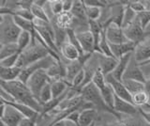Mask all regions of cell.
I'll list each match as a JSON object with an SVG mask.
<instances>
[{"instance_id":"obj_1","label":"cell","mask_w":150,"mask_h":126,"mask_svg":"<svg viewBox=\"0 0 150 126\" xmlns=\"http://www.w3.org/2000/svg\"><path fill=\"white\" fill-rule=\"evenodd\" d=\"M0 84H1V88L8 91L14 98L15 102L26 105L34 110H36L37 112H39V113H42V109H43L42 105L32 94V92L28 88L27 85L21 82L19 79L12 82L1 81Z\"/></svg>"},{"instance_id":"obj_2","label":"cell","mask_w":150,"mask_h":126,"mask_svg":"<svg viewBox=\"0 0 150 126\" xmlns=\"http://www.w3.org/2000/svg\"><path fill=\"white\" fill-rule=\"evenodd\" d=\"M50 55L54 57L57 60H61L57 54L53 53L49 48H47L45 45H43L41 43H40V41H37L36 43L31 44L27 49L23 51L20 54V58L18 59L16 66L21 69H23L33 63L39 61V60L42 58H45L46 57H48Z\"/></svg>"},{"instance_id":"obj_3","label":"cell","mask_w":150,"mask_h":126,"mask_svg":"<svg viewBox=\"0 0 150 126\" xmlns=\"http://www.w3.org/2000/svg\"><path fill=\"white\" fill-rule=\"evenodd\" d=\"M81 95L86 102L90 103L96 110L98 109V110H102L104 112H108V113L115 115L118 120H121V115L116 113L114 109H112L111 107H109L106 105V103L104 102V100H103L100 90H98V88L94 85L92 82L87 84V85H86L82 88Z\"/></svg>"},{"instance_id":"obj_4","label":"cell","mask_w":150,"mask_h":126,"mask_svg":"<svg viewBox=\"0 0 150 126\" xmlns=\"http://www.w3.org/2000/svg\"><path fill=\"white\" fill-rule=\"evenodd\" d=\"M21 33L22 30L15 24L12 15H1V20H0L1 44L16 43Z\"/></svg>"},{"instance_id":"obj_5","label":"cell","mask_w":150,"mask_h":126,"mask_svg":"<svg viewBox=\"0 0 150 126\" xmlns=\"http://www.w3.org/2000/svg\"><path fill=\"white\" fill-rule=\"evenodd\" d=\"M56 61H59V60H57L54 57L50 55L48 57H46L45 58H42L39 60V61H37L35 63L29 65V66L22 69V73L20 74V77H19V80L26 85L27 81L29 80L30 76L33 73H36L37 71H39V70H48L51 66H53Z\"/></svg>"},{"instance_id":"obj_6","label":"cell","mask_w":150,"mask_h":126,"mask_svg":"<svg viewBox=\"0 0 150 126\" xmlns=\"http://www.w3.org/2000/svg\"><path fill=\"white\" fill-rule=\"evenodd\" d=\"M49 83H52V79L48 75L46 70H39V71H37L30 76L26 85L32 92V94L39 100L42 88L46 85H48Z\"/></svg>"},{"instance_id":"obj_7","label":"cell","mask_w":150,"mask_h":126,"mask_svg":"<svg viewBox=\"0 0 150 126\" xmlns=\"http://www.w3.org/2000/svg\"><path fill=\"white\" fill-rule=\"evenodd\" d=\"M0 120L7 126H19L22 121L25 120V116L21 114L13 106L5 104L1 101V107H0Z\"/></svg>"},{"instance_id":"obj_8","label":"cell","mask_w":150,"mask_h":126,"mask_svg":"<svg viewBox=\"0 0 150 126\" xmlns=\"http://www.w3.org/2000/svg\"><path fill=\"white\" fill-rule=\"evenodd\" d=\"M123 29H124L125 36H126V38L128 39V41H131V43H134L135 44H138L140 41H142L145 39L144 29L140 24L138 16L132 24Z\"/></svg>"},{"instance_id":"obj_9","label":"cell","mask_w":150,"mask_h":126,"mask_svg":"<svg viewBox=\"0 0 150 126\" xmlns=\"http://www.w3.org/2000/svg\"><path fill=\"white\" fill-rule=\"evenodd\" d=\"M105 77H106L107 83L112 87V90H114L115 95L132 104V95H131L130 92L127 90V88L125 87L123 82L116 80L112 74H108V75H106Z\"/></svg>"},{"instance_id":"obj_10","label":"cell","mask_w":150,"mask_h":126,"mask_svg":"<svg viewBox=\"0 0 150 126\" xmlns=\"http://www.w3.org/2000/svg\"><path fill=\"white\" fill-rule=\"evenodd\" d=\"M114 110L118 114L128 115L129 117H133L139 113V108L135 106L133 104L129 102H127L121 98L115 95V102H114Z\"/></svg>"},{"instance_id":"obj_11","label":"cell","mask_w":150,"mask_h":126,"mask_svg":"<svg viewBox=\"0 0 150 126\" xmlns=\"http://www.w3.org/2000/svg\"><path fill=\"white\" fill-rule=\"evenodd\" d=\"M124 79L138 81V82L144 83V84H145V82H146V78H145L144 73L142 72L140 64L136 61L133 57L131 58V61H130L129 67L127 69V71L123 76V80Z\"/></svg>"},{"instance_id":"obj_12","label":"cell","mask_w":150,"mask_h":126,"mask_svg":"<svg viewBox=\"0 0 150 126\" xmlns=\"http://www.w3.org/2000/svg\"><path fill=\"white\" fill-rule=\"evenodd\" d=\"M133 58L138 63L146 62L150 60V37L136 44L133 52Z\"/></svg>"},{"instance_id":"obj_13","label":"cell","mask_w":150,"mask_h":126,"mask_svg":"<svg viewBox=\"0 0 150 126\" xmlns=\"http://www.w3.org/2000/svg\"><path fill=\"white\" fill-rule=\"evenodd\" d=\"M76 37L84 54L95 53V41L92 33L89 30L78 32Z\"/></svg>"},{"instance_id":"obj_14","label":"cell","mask_w":150,"mask_h":126,"mask_svg":"<svg viewBox=\"0 0 150 126\" xmlns=\"http://www.w3.org/2000/svg\"><path fill=\"white\" fill-rule=\"evenodd\" d=\"M98 66L100 69V71L106 76L108 74L112 73L116 68L118 64V60L115 57H107V56L98 54Z\"/></svg>"},{"instance_id":"obj_15","label":"cell","mask_w":150,"mask_h":126,"mask_svg":"<svg viewBox=\"0 0 150 126\" xmlns=\"http://www.w3.org/2000/svg\"><path fill=\"white\" fill-rule=\"evenodd\" d=\"M132 57H133V53L127 54L126 56H124V57H122L118 60V64H117V66L115 69V71L110 74H112L116 80H119V81L123 80V76H124V74L127 71V69H128V67H129Z\"/></svg>"},{"instance_id":"obj_16","label":"cell","mask_w":150,"mask_h":126,"mask_svg":"<svg viewBox=\"0 0 150 126\" xmlns=\"http://www.w3.org/2000/svg\"><path fill=\"white\" fill-rule=\"evenodd\" d=\"M111 50L112 56L117 58L120 59L122 57H124L127 54L129 53H133L136 44L134 43H131V41H127L125 43H121V44H111Z\"/></svg>"},{"instance_id":"obj_17","label":"cell","mask_w":150,"mask_h":126,"mask_svg":"<svg viewBox=\"0 0 150 126\" xmlns=\"http://www.w3.org/2000/svg\"><path fill=\"white\" fill-rule=\"evenodd\" d=\"M60 53L62 55V57H64L66 59L69 60V62L77 60L81 57V54H80L78 49L75 47L74 45L70 43L68 41V39H67V41H65V43L60 46Z\"/></svg>"},{"instance_id":"obj_18","label":"cell","mask_w":150,"mask_h":126,"mask_svg":"<svg viewBox=\"0 0 150 126\" xmlns=\"http://www.w3.org/2000/svg\"><path fill=\"white\" fill-rule=\"evenodd\" d=\"M54 24L59 27L60 29L67 31L72 28V25L75 21L74 17L70 12H63L61 14L54 16Z\"/></svg>"},{"instance_id":"obj_19","label":"cell","mask_w":150,"mask_h":126,"mask_svg":"<svg viewBox=\"0 0 150 126\" xmlns=\"http://www.w3.org/2000/svg\"><path fill=\"white\" fill-rule=\"evenodd\" d=\"M22 73V69L17 66L5 68L0 67V79L2 82H12L18 80Z\"/></svg>"},{"instance_id":"obj_20","label":"cell","mask_w":150,"mask_h":126,"mask_svg":"<svg viewBox=\"0 0 150 126\" xmlns=\"http://www.w3.org/2000/svg\"><path fill=\"white\" fill-rule=\"evenodd\" d=\"M52 92H53V98L62 97L69 91V90L71 88V85L67 80H55L51 83Z\"/></svg>"},{"instance_id":"obj_21","label":"cell","mask_w":150,"mask_h":126,"mask_svg":"<svg viewBox=\"0 0 150 126\" xmlns=\"http://www.w3.org/2000/svg\"><path fill=\"white\" fill-rule=\"evenodd\" d=\"M98 112L95 108L83 109L80 112L79 125L80 126H93L95 124Z\"/></svg>"},{"instance_id":"obj_22","label":"cell","mask_w":150,"mask_h":126,"mask_svg":"<svg viewBox=\"0 0 150 126\" xmlns=\"http://www.w3.org/2000/svg\"><path fill=\"white\" fill-rule=\"evenodd\" d=\"M75 20L78 21H86L88 20L86 13V5L83 1H74L72 10L70 11Z\"/></svg>"},{"instance_id":"obj_23","label":"cell","mask_w":150,"mask_h":126,"mask_svg":"<svg viewBox=\"0 0 150 126\" xmlns=\"http://www.w3.org/2000/svg\"><path fill=\"white\" fill-rule=\"evenodd\" d=\"M21 53L17 43H8V44H1L0 47V60L6 58L11 57L15 54Z\"/></svg>"},{"instance_id":"obj_24","label":"cell","mask_w":150,"mask_h":126,"mask_svg":"<svg viewBox=\"0 0 150 126\" xmlns=\"http://www.w3.org/2000/svg\"><path fill=\"white\" fill-rule=\"evenodd\" d=\"M138 14L135 13L128 6V4L125 6L123 11V16H122V28H126L136 20Z\"/></svg>"},{"instance_id":"obj_25","label":"cell","mask_w":150,"mask_h":126,"mask_svg":"<svg viewBox=\"0 0 150 126\" xmlns=\"http://www.w3.org/2000/svg\"><path fill=\"white\" fill-rule=\"evenodd\" d=\"M149 99H150L149 93L146 90L139 91L137 93H135V94H132V104L135 106H137L138 108L147 105Z\"/></svg>"},{"instance_id":"obj_26","label":"cell","mask_w":150,"mask_h":126,"mask_svg":"<svg viewBox=\"0 0 150 126\" xmlns=\"http://www.w3.org/2000/svg\"><path fill=\"white\" fill-rule=\"evenodd\" d=\"M17 45L19 47V50L22 53L23 51L27 49L32 43V35L27 31H22V33L19 36L17 40Z\"/></svg>"},{"instance_id":"obj_27","label":"cell","mask_w":150,"mask_h":126,"mask_svg":"<svg viewBox=\"0 0 150 126\" xmlns=\"http://www.w3.org/2000/svg\"><path fill=\"white\" fill-rule=\"evenodd\" d=\"M122 82H123L125 87L127 88V90L130 92L131 95L135 94V93H137L139 91L145 90V84L144 83L134 81V80H128V79H124V80H122Z\"/></svg>"},{"instance_id":"obj_28","label":"cell","mask_w":150,"mask_h":126,"mask_svg":"<svg viewBox=\"0 0 150 126\" xmlns=\"http://www.w3.org/2000/svg\"><path fill=\"white\" fill-rule=\"evenodd\" d=\"M98 54L107 56V57H114V56H112V50H111L110 43L108 41V40L106 38L104 29L102 31L100 44H98Z\"/></svg>"},{"instance_id":"obj_29","label":"cell","mask_w":150,"mask_h":126,"mask_svg":"<svg viewBox=\"0 0 150 126\" xmlns=\"http://www.w3.org/2000/svg\"><path fill=\"white\" fill-rule=\"evenodd\" d=\"M30 10H31V11L33 13V15H34L35 19L43 21V22H46V23H51L50 18H49L48 14H47L46 11L44 10V8L37 6L34 4V2H33V5H32Z\"/></svg>"},{"instance_id":"obj_30","label":"cell","mask_w":150,"mask_h":126,"mask_svg":"<svg viewBox=\"0 0 150 126\" xmlns=\"http://www.w3.org/2000/svg\"><path fill=\"white\" fill-rule=\"evenodd\" d=\"M86 5V4H84ZM86 13L88 21H98L101 16L102 10L100 7L96 6H86Z\"/></svg>"},{"instance_id":"obj_31","label":"cell","mask_w":150,"mask_h":126,"mask_svg":"<svg viewBox=\"0 0 150 126\" xmlns=\"http://www.w3.org/2000/svg\"><path fill=\"white\" fill-rule=\"evenodd\" d=\"M144 120H141L139 119H128V120H120L115 123L108 124L106 126H150L148 123L144 124Z\"/></svg>"},{"instance_id":"obj_32","label":"cell","mask_w":150,"mask_h":126,"mask_svg":"<svg viewBox=\"0 0 150 126\" xmlns=\"http://www.w3.org/2000/svg\"><path fill=\"white\" fill-rule=\"evenodd\" d=\"M53 92H52V87H51V83H49L48 85H46L42 90L40 91V94L39 97V101L41 105H45L47 103L51 102L53 100Z\"/></svg>"},{"instance_id":"obj_33","label":"cell","mask_w":150,"mask_h":126,"mask_svg":"<svg viewBox=\"0 0 150 126\" xmlns=\"http://www.w3.org/2000/svg\"><path fill=\"white\" fill-rule=\"evenodd\" d=\"M20 54L21 53H18L13 56H11V57H8V58L1 59L0 60V67H5V68L15 67L17 65L18 59L20 58Z\"/></svg>"},{"instance_id":"obj_34","label":"cell","mask_w":150,"mask_h":126,"mask_svg":"<svg viewBox=\"0 0 150 126\" xmlns=\"http://www.w3.org/2000/svg\"><path fill=\"white\" fill-rule=\"evenodd\" d=\"M50 10L53 12L54 16H57L61 13H63V1L62 0H53V1H49Z\"/></svg>"},{"instance_id":"obj_35","label":"cell","mask_w":150,"mask_h":126,"mask_svg":"<svg viewBox=\"0 0 150 126\" xmlns=\"http://www.w3.org/2000/svg\"><path fill=\"white\" fill-rule=\"evenodd\" d=\"M128 6L137 14H140V13L145 11L142 1H129L128 2Z\"/></svg>"},{"instance_id":"obj_36","label":"cell","mask_w":150,"mask_h":126,"mask_svg":"<svg viewBox=\"0 0 150 126\" xmlns=\"http://www.w3.org/2000/svg\"><path fill=\"white\" fill-rule=\"evenodd\" d=\"M138 19L140 24L144 29L146 28V26L150 24V11H144L138 14Z\"/></svg>"},{"instance_id":"obj_37","label":"cell","mask_w":150,"mask_h":126,"mask_svg":"<svg viewBox=\"0 0 150 126\" xmlns=\"http://www.w3.org/2000/svg\"><path fill=\"white\" fill-rule=\"evenodd\" d=\"M140 67L142 69V72L144 73L145 78L150 76V61L144 62V63H139Z\"/></svg>"},{"instance_id":"obj_38","label":"cell","mask_w":150,"mask_h":126,"mask_svg":"<svg viewBox=\"0 0 150 126\" xmlns=\"http://www.w3.org/2000/svg\"><path fill=\"white\" fill-rule=\"evenodd\" d=\"M74 1L72 0H63V11L64 12H70L72 10Z\"/></svg>"},{"instance_id":"obj_39","label":"cell","mask_w":150,"mask_h":126,"mask_svg":"<svg viewBox=\"0 0 150 126\" xmlns=\"http://www.w3.org/2000/svg\"><path fill=\"white\" fill-rule=\"evenodd\" d=\"M38 120H34V119H25L23 120L21 124L19 126H38L37 122H38Z\"/></svg>"},{"instance_id":"obj_40","label":"cell","mask_w":150,"mask_h":126,"mask_svg":"<svg viewBox=\"0 0 150 126\" xmlns=\"http://www.w3.org/2000/svg\"><path fill=\"white\" fill-rule=\"evenodd\" d=\"M142 2L144 4L145 11H150V0H144Z\"/></svg>"},{"instance_id":"obj_41","label":"cell","mask_w":150,"mask_h":126,"mask_svg":"<svg viewBox=\"0 0 150 126\" xmlns=\"http://www.w3.org/2000/svg\"><path fill=\"white\" fill-rule=\"evenodd\" d=\"M49 1H45V0H42V1H40V0H38V1H34V4L39 7H41V8H44V6L46 5L47 3Z\"/></svg>"},{"instance_id":"obj_42","label":"cell","mask_w":150,"mask_h":126,"mask_svg":"<svg viewBox=\"0 0 150 126\" xmlns=\"http://www.w3.org/2000/svg\"><path fill=\"white\" fill-rule=\"evenodd\" d=\"M145 90L148 93H150V76L146 78V82H145Z\"/></svg>"},{"instance_id":"obj_43","label":"cell","mask_w":150,"mask_h":126,"mask_svg":"<svg viewBox=\"0 0 150 126\" xmlns=\"http://www.w3.org/2000/svg\"><path fill=\"white\" fill-rule=\"evenodd\" d=\"M140 108H142L143 110L146 111V112H149V113H150V104H149V103H148L147 105H145L144 106H143V107H140Z\"/></svg>"},{"instance_id":"obj_44","label":"cell","mask_w":150,"mask_h":126,"mask_svg":"<svg viewBox=\"0 0 150 126\" xmlns=\"http://www.w3.org/2000/svg\"><path fill=\"white\" fill-rule=\"evenodd\" d=\"M1 126H7L6 124H5L4 122H2V121H1Z\"/></svg>"}]
</instances>
